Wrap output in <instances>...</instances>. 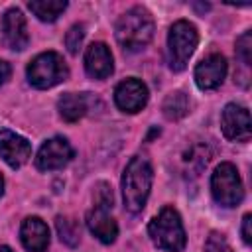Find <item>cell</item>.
<instances>
[{
    "instance_id": "d6986e66",
    "label": "cell",
    "mask_w": 252,
    "mask_h": 252,
    "mask_svg": "<svg viewBox=\"0 0 252 252\" xmlns=\"http://www.w3.org/2000/svg\"><path fill=\"white\" fill-rule=\"evenodd\" d=\"M55 228H57V234L61 238V242H65L67 246H77L79 240H81V226H79V220L73 219V217H57L55 219Z\"/></svg>"
},
{
    "instance_id": "2e32d148",
    "label": "cell",
    "mask_w": 252,
    "mask_h": 252,
    "mask_svg": "<svg viewBox=\"0 0 252 252\" xmlns=\"http://www.w3.org/2000/svg\"><path fill=\"white\" fill-rule=\"evenodd\" d=\"M91 108V93H65L57 100V110L63 120L67 122H77L83 118Z\"/></svg>"
},
{
    "instance_id": "cb8c5ba5",
    "label": "cell",
    "mask_w": 252,
    "mask_h": 252,
    "mask_svg": "<svg viewBox=\"0 0 252 252\" xmlns=\"http://www.w3.org/2000/svg\"><path fill=\"white\" fill-rule=\"evenodd\" d=\"M205 252H234V250H232V246L228 244V240L224 238V234L213 230V232L207 236Z\"/></svg>"
},
{
    "instance_id": "ffe728a7",
    "label": "cell",
    "mask_w": 252,
    "mask_h": 252,
    "mask_svg": "<svg viewBox=\"0 0 252 252\" xmlns=\"http://www.w3.org/2000/svg\"><path fill=\"white\" fill-rule=\"evenodd\" d=\"M209 159H211V156H209V152H207V146H193V148L189 150V154L183 158L185 165H187L189 169H193V171H201V169L209 163Z\"/></svg>"
},
{
    "instance_id": "4fadbf2b",
    "label": "cell",
    "mask_w": 252,
    "mask_h": 252,
    "mask_svg": "<svg viewBox=\"0 0 252 252\" xmlns=\"http://www.w3.org/2000/svg\"><path fill=\"white\" fill-rule=\"evenodd\" d=\"M85 69L93 79H106L112 75L114 71V63H112V53L108 49L106 43L102 41H94L87 47L85 53Z\"/></svg>"
},
{
    "instance_id": "83f0119b",
    "label": "cell",
    "mask_w": 252,
    "mask_h": 252,
    "mask_svg": "<svg viewBox=\"0 0 252 252\" xmlns=\"http://www.w3.org/2000/svg\"><path fill=\"white\" fill-rule=\"evenodd\" d=\"M4 193V179H2V175H0V195Z\"/></svg>"
},
{
    "instance_id": "484cf974",
    "label": "cell",
    "mask_w": 252,
    "mask_h": 252,
    "mask_svg": "<svg viewBox=\"0 0 252 252\" xmlns=\"http://www.w3.org/2000/svg\"><path fill=\"white\" fill-rule=\"evenodd\" d=\"M10 77V65L6 63V61H2L0 59V85L2 83H6V79Z\"/></svg>"
},
{
    "instance_id": "4316f807",
    "label": "cell",
    "mask_w": 252,
    "mask_h": 252,
    "mask_svg": "<svg viewBox=\"0 0 252 252\" xmlns=\"http://www.w3.org/2000/svg\"><path fill=\"white\" fill-rule=\"evenodd\" d=\"M0 252H14L10 246H0Z\"/></svg>"
},
{
    "instance_id": "52a82bcc",
    "label": "cell",
    "mask_w": 252,
    "mask_h": 252,
    "mask_svg": "<svg viewBox=\"0 0 252 252\" xmlns=\"http://www.w3.org/2000/svg\"><path fill=\"white\" fill-rule=\"evenodd\" d=\"M220 130H222L224 138H228V140L246 142L252 134L248 108L242 104H236V102L226 104L220 112Z\"/></svg>"
},
{
    "instance_id": "5bb4252c",
    "label": "cell",
    "mask_w": 252,
    "mask_h": 252,
    "mask_svg": "<svg viewBox=\"0 0 252 252\" xmlns=\"http://www.w3.org/2000/svg\"><path fill=\"white\" fill-rule=\"evenodd\" d=\"M20 238L26 250L30 252H43L49 246V228L39 217H28L22 222Z\"/></svg>"
},
{
    "instance_id": "8992f818",
    "label": "cell",
    "mask_w": 252,
    "mask_h": 252,
    "mask_svg": "<svg viewBox=\"0 0 252 252\" xmlns=\"http://www.w3.org/2000/svg\"><path fill=\"white\" fill-rule=\"evenodd\" d=\"M211 193L222 207H236L244 197L242 179L230 161H222L211 175Z\"/></svg>"
},
{
    "instance_id": "277c9868",
    "label": "cell",
    "mask_w": 252,
    "mask_h": 252,
    "mask_svg": "<svg viewBox=\"0 0 252 252\" xmlns=\"http://www.w3.org/2000/svg\"><path fill=\"white\" fill-rule=\"evenodd\" d=\"M28 81L35 89H51L69 77V67L55 51H45L33 57L28 65Z\"/></svg>"
},
{
    "instance_id": "9c48e42d",
    "label": "cell",
    "mask_w": 252,
    "mask_h": 252,
    "mask_svg": "<svg viewBox=\"0 0 252 252\" xmlns=\"http://www.w3.org/2000/svg\"><path fill=\"white\" fill-rule=\"evenodd\" d=\"M226 77V59L220 53L207 55L195 67V83L201 91H213L222 85Z\"/></svg>"
},
{
    "instance_id": "6da1fadb",
    "label": "cell",
    "mask_w": 252,
    "mask_h": 252,
    "mask_svg": "<svg viewBox=\"0 0 252 252\" xmlns=\"http://www.w3.org/2000/svg\"><path fill=\"white\" fill-rule=\"evenodd\" d=\"M114 35H116L118 45L128 53L144 49L154 37L152 14L142 6H134L126 10L116 22Z\"/></svg>"
},
{
    "instance_id": "ba28073f",
    "label": "cell",
    "mask_w": 252,
    "mask_h": 252,
    "mask_svg": "<svg viewBox=\"0 0 252 252\" xmlns=\"http://www.w3.org/2000/svg\"><path fill=\"white\" fill-rule=\"evenodd\" d=\"M75 158V150L71 148V144L61 138L55 136L47 142H43V146L39 148L37 156H35V165L41 171H51V169H61L65 167L71 159Z\"/></svg>"
},
{
    "instance_id": "30bf717a",
    "label": "cell",
    "mask_w": 252,
    "mask_h": 252,
    "mask_svg": "<svg viewBox=\"0 0 252 252\" xmlns=\"http://www.w3.org/2000/svg\"><path fill=\"white\" fill-rule=\"evenodd\" d=\"M114 102L122 112H138L148 102V87L138 79H126L114 89Z\"/></svg>"
},
{
    "instance_id": "ac0fdd59",
    "label": "cell",
    "mask_w": 252,
    "mask_h": 252,
    "mask_svg": "<svg viewBox=\"0 0 252 252\" xmlns=\"http://www.w3.org/2000/svg\"><path fill=\"white\" fill-rule=\"evenodd\" d=\"M28 8L41 20V22H55L61 12L67 8L65 0H32L28 2Z\"/></svg>"
},
{
    "instance_id": "e0dca14e",
    "label": "cell",
    "mask_w": 252,
    "mask_h": 252,
    "mask_svg": "<svg viewBox=\"0 0 252 252\" xmlns=\"http://www.w3.org/2000/svg\"><path fill=\"white\" fill-rule=\"evenodd\" d=\"M161 110H163V116L167 120H179V118H183L189 112V98H187V94L183 91L169 93L163 98Z\"/></svg>"
},
{
    "instance_id": "7402d4cb",
    "label": "cell",
    "mask_w": 252,
    "mask_h": 252,
    "mask_svg": "<svg viewBox=\"0 0 252 252\" xmlns=\"http://www.w3.org/2000/svg\"><path fill=\"white\" fill-rule=\"evenodd\" d=\"M236 59L244 67H250V63H252V33L250 32H244L236 39Z\"/></svg>"
},
{
    "instance_id": "7a4b0ae2",
    "label": "cell",
    "mask_w": 252,
    "mask_h": 252,
    "mask_svg": "<svg viewBox=\"0 0 252 252\" xmlns=\"http://www.w3.org/2000/svg\"><path fill=\"white\" fill-rule=\"evenodd\" d=\"M152 179L154 171L152 165L146 158L134 156L122 175V197H124V207L130 213H140L146 207L150 189H152Z\"/></svg>"
},
{
    "instance_id": "7c38bea8",
    "label": "cell",
    "mask_w": 252,
    "mask_h": 252,
    "mask_svg": "<svg viewBox=\"0 0 252 252\" xmlns=\"http://www.w3.org/2000/svg\"><path fill=\"white\" fill-rule=\"evenodd\" d=\"M2 33L4 39L8 43V47L22 51L28 47L30 43V33H28V24H26V16L22 14V10L18 8H10L4 18H2Z\"/></svg>"
},
{
    "instance_id": "8fae6325",
    "label": "cell",
    "mask_w": 252,
    "mask_h": 252,
    "mask_svg": "<svg viewBox=\"0 0 252 252\" xmlns=\"http://www.w3.org/2000/svg\"><path fill=\"white\" fill-rule=\"evenodd\" d=\"M32 156V146L30 142L12 132V130H0V158L10 165V167H20L24 165Z\"/></svg>"
},
{
    "instance_id": "44dd1931",
    "label": "cell",
    "mask_w": 252,
    "mask_h": 252,
    "mask_svg": "<svg viewBox=\"0 0 252 252\" xmlns=\"http://www.w3.org/2000/svg\"><path fill=\"white\" fill-rule=\"evenodd\" d=\"M93 201H94V207L96 209H104V211H110L112 209V203H114V195H112V189L106 181H98L94 185V191H93Z\"/></svg>"
},
{
    "instance_id": "3957f363",
    "label": "cell",
    "mask_w": 252,
    "mask_h": 252,
    "mask_svg": "<svg viewBox=\"0 0 252 252\" xmlns=\"http://www.w3.org/2000/svg\"><path fill=\"white\" fill-rule=\"evenodd\" d=\"M152 242L167 252H181L185 248V230L179 213L173 207H163L156 219L148 224Z\"/></svg>"
},
{
    "instance_id": "9a60e30c",
    "label": "cell",
    "mask_w": 252,
    "mask_h": 252,
    "mask_svg": "<svg viewBox=\"0 0 252 252\" xmlns=\"http://www.w3.org/2000/svg\"><path fill=\"white\" fill-rule=\"evenodd\" d=\"M87 226L102 244H112L118 236V224L104 209L93 207L87 213Z\"/></svg>"
},
{
    "instance_id": "d4e9b609",
    "label": "cell",
    "mask_w": 252,
    "mask_h": 252,
    "mask_svg": "<svg viewBox=\"0 0 252 252\" xmlns=\"http://www.w3.org/2000/svg\"><path fill=\"white\" fill-rule=\"evenodd\" d=\"M242 240L244 244H250L252 242V215H244L242 219Z\"/></svg>"
},
{
    "instance_id": "603a6c76",
    "label": "cell",
    "mask_w": 252,
    "mask_h": 252,
    "mask_svg": "<svg viewBox=\"0 0 252 252\" xmlns=\"http://www.w3.org/2000/svg\"><path fill=\"white\" fill-rule=\"evenodd\" d=\"M83 39H85V26H83V24H75V26H71V30H69L67 35H65V45H67L69 53L75 55V53L81 49Z\"/></svg>"
},
{
    "instance_id": "5b68a950",
    "label": "cell",
    "mask_w": 252,
    "mask_h": 252,
    "mask_svg": "<svg viewBox=\"0 0 252 252\" xmlns=\"http://www.w3.org/2000/svg\"><path fill=\"white\" fill-rule=\"evenodd\" d=\"M199 43L197 28L187 20H177L167 33V51L169 67L173 71H183Z\"/></svg>"
}]
</instances>
